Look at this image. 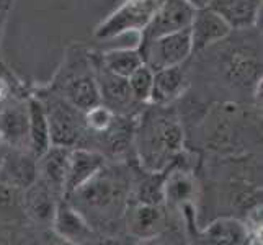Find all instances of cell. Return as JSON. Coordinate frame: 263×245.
<instances>
[{"instance_id":"6da1fadb","label":"cell","mask_w":263,"mask_h":245,"mask_svg":"<svg viewBox=\"0 0 263 245\" xmlns=\"http://www.w3.org/2000/svg\"><path fill=\"white\" fill-rule=\"evenodd\" d=\"M183 131L177 118L164 110H151L144 115L136 134L141 163L151 174H159L178 154Z\"/></svg>"},{"instance_id":"7a4b0ae2","label":"cell","mask_w":263,"mask_h":245,"mask_svg":"<svg viewBox=\"0 0 263 245\" xmlns=\"http://www.w3.org/2000/svg\"><path fill=\"white\" fill-rule=\"evenodd\" d=\"M142 62L152 72L178 66L192 54V36L190 28L177 33H170L149 41L147 44L138 48Z\"/></svg>"},{"instance_id":"3957f363","label":"cell","mask_w":263,"mask_h":245,"mask_svg":"<svg viewBox=\"0 0 263 245\" xmlns=\"http://www.w3.org/2000/svg\"><path fill=\"white\" fill-rule=\"evenodd\" d=\"M43 106L49 124L51 146L74 147L85 123L82 111L72 106L67 100L59 98H49L46 103H43Z\"/></svg>"},{"instance_id":"277c9868","label":"cell","mask_w":263,"mask_h":245,"mask_svg":"<svg viewBox=\"0 0 263 245\" xmlns=\"http://www.w3.org/2000/svg\"><path fill=\"white\" fill-rule=\"evenodd\" d=\"M195 10L185 0H159L149 23L141 31L139 46L170 33L190 28Z\"/></svg>"},{"instance_id":"5b68a950","label":"cell","mask_w":263,"mask_h":245,"mask_svg":"<svg viewBox=\"0 0 263 245\" xmlns=\"http://www.w3.org/2000/svg\"><path fill=\"white\" fill-rule=\"evenodd\" d=\"M159 0H128L98 26L95 34L100 40H108L131 31H142L151 20Z\"/></svg>"},{"instance_id":"8992f818","label":"cell","mask_w":263,"mask_h":245,"mask_svg":"<svg viewBox=\"0 0 263 245\" xmlns=\"http://www.w3.org/2000/svg\"><path fill=\"white\" fill-rule=\"evenodd\" d=\"M70 195H76V198H79V201L85 208L103 211L121 201L123 188L113 177L108 174L103 175V168H100L92 178L87 180Z\"/></svg>"},{"instance_id":"52a82bcc","label":"cell","mask_w":263,"mask_h":245,"mask_svg":"<svg viewBox=\"0 0 263 245\" xmlns=\"http://www.w3.org/2000/svg\"><path fill=\"white\" fill-rule=\"evenodd\" d=\"M232 31L229 23L214 12L213 8H201L195 10V16L190 25V36H192V52H199L211 44L219 43Z\"/></svg>"},{"instance_id":"ba28073f","label":"cell","mask_w":263,"mask_h":245,"mask_svg":"<svg viewBox=\"0 0 263 245\" xmlns=\"http://www.w3.org/2000/svg\"><path fill=\"white\" fill-rule=\"evenodd\" d=\"M0 178L12 188H28L38 178V163L33 154L12 150L0 162Z\"/></svg>"},{"instance_id":"9c48e42d","label":"cell","mask_w":263,"mask_h":245,"mask_svg":"<svg viewBox=\"0 0 263 245\" xmlns=\"http://www.w3.org/2000/svg\"><path fill=\"white\" fill-rule=\"evenodd\" d=\"M105 159L102 154L87 149H70L67 175L64 181V195H70L87 180L92 178L100 168H103Z\"/></svg>"},{"instance_id":"30bf717a","label":"cell","mask_w":263,"mask_h":245,"mask_svg":"<svg viewBox=\"0 0 263 245\" xmlns=\"http://www.w3.org/2000/svg\"><path fill=\"white\" fill-rule=\"evenodd\" d=\"M28 105H8L0 110V136L4 142L20 149L28 144Z\"/></svg>"},{"instance_id":"8fae6325","label":"cell","mask_w":263,"mask_h":245,"mask_svg":"<svg viewBox=\"0 0 263 245\" xmlns=\"http://www.w3.org/2000/svg\"><path fill=\"white\" fill-rule=\"evenodd\" d=\"M69 152L70 147L51 146L38 159V174H41V180L46 181L56 193H64Z\"/></svg>"},{"instance_id":"7c38bea8","label":"cell","mask_w":263,"mask_h":245,"mask_svg":"<svg viewBox=\"0 0 263 245\" xmlns=\"http://www.w3.org/2000/svg\"><path fill=\"white\" fill-rule=\"evenodd\" d=\"M185 82L186 77L181 64L156 70L152 77V88H151L149 100L154 105H167L181 93V90L185 87Z\"/></svg>"},{"instance_id":"4fadbf2b","label":"cell","mask_w":263,"mask_h":245,"mask_svg":"<svg viewBox=\"0 0 263 245\" xmlns=\"http://www.w3.org/2000/svg\"><path fill=\"white\" fill-rule=\"evenodd\" d=\"M210 8L219 13L232 30H243L255 23L260 0H213Z\"/></svg>"},{"instance_id":"5bb4252c","label":"cell","mask_w":263,"mask_h":245,"mask_svg":"<svg viewBox=\"0 0 263 245\" xmlns=\"http://www.w3.org/2000/svg\"><path fill=\"white\" fill-rule=\"evenodd\" d=\"M28 146L30 152L36 159H40L44 152L51 147V136H49V124L48 118L44 113V106L41 100L30 98L28 102Z\"/></svg>"},{"instance_id":"9a60e30c","label":"cell","mask_w":263,"mask_h":245,"mask_svg":"<svg viewBox=\"0 0 263 245\" xmlns=\"http://www.w3.org/2000/svg\"><path fill=\"white\" fill-rule=\"evenodd\" d=\"M97 85L100 90L102 102H105L108 108H123L131 103L133 95L129 90L128 79L113 74L105 66L98 69Z\"/></svg>"},{"instance_id":"2e32d148","label":"cell","mask_w":263,"mask_h":245,"mask_svg":"<svg viewBox=\"0 0 263 245\" xmlns=\"http://www.w3.org/2000/svg\"><path fill=\"white\" fill-rule=\"evenodd\" d=\"M25 206L36 221H51L56 213V201H54V190L46 181L36 178L33 183L25 188Z\"/></svg>"},{"instance_id":"e0dca14e","label":"cell","mask_w":263,"mask_h":245,"mask_svg":"<svg viewBox=\"0 0 263 245\" xmlns=\"http://www.w3.org/2000/svg\"><path fill=\"white\" fill-rule=\"evenodd\" d=\"M64 93H66L67 102L82 113L102 103V97H100L97 80L88 76L77 77L72 82H69Z\"/></svg>"},{"instance_id":"ac0fdd59","label":"cell","mask_w":263,"mask_h":245,"mask_svg":"<svg viewBox=\"0 0 263 245\" xmlns=\"http://www.w3.org/2000/svg\"><path fill=\"white\" fill-rule=\"evenodd\" d=\"M54 228L61 237L70 242H80L88 235V228L84 217L66 203H59L54 213Z\"/></svg>"},{"instance_id":"d6986e66","label":"cell","mask_w":263,"mask_h":245,"mask_svg":"<svg viewBox=\"0 0 263 245\" xmlns=\"http://www.w3.org/2000/svg\"><path fill=\"white\" fill-rule=\"evenodd\" d=\"M260 61L255 54H249L247 51H235L229 58L226 74L239 85H249L252 82H257L260 77Z\"/></svg>"},{"instance_id":"ffe728a7","label":"cell","mask_w":263,"mask_h":245,"mask_svg":"<svg viewBox=\"0 0 263 245\" xmlns=\"http://www.w3.org/2000/svg\"><path fill=\"white\" fill-rule=\"evenodd\" d=\"M142 62L139 49H113L103 56V66L113 74L128 79Z\"/></svg>"},{"instance_id":"44dd1931","label":"cell","mask_w":263,"mask_h":245,"mask_svg":"<svg viewBox=\"0 0 263 245\" xmlns=\"http://www.w3.org/2000/svg\"><path fill=\"white\" fill-rule=\"evenodd\" d=\"M162 224V213L157 208V204H146L141 203L133 211L131 219V229L134 234L146 237V235L156 234Z\"/></svg>"},{"instance_id":"7402d4cb","label":"cell","mask_w":263,"mask_h":245,"mask_svg":"<svg viewBox=\"0 0 263 245\" xmlns=\"http://www.w3.org/2000/svg\"><path fill=\"white\" fill-rule=\"evenodd\" d=\"M206 237L211 242L217 243H242L247 239L246 228L232 219H222L214 222L210 229L206 231Z\"/></svg>"},{"instance_id":"603a6c76","label":"cell","mask_w":263,"mask_h":245,"mask_svg":"<svg viewBox=\"0 0 263 245\" xmlns=\"http://www.w3.org/2000/svg\"><path fill=\"white\" fill-rule=\"evenodd\" d=\"M152 77H154V72L146 64H141L128 77L129 90L134 100H138V102H147L151 97Z\"/></svg>"},{"instance_id":"cb8c5ba5","label":"cell","mask_w":263,"mask_h":245,"mask_svg":"<svg viewBox=\"0 0 263 245\" xmlns=\"http://www.w3.org/2000/svg\"><path fill=\"white\" fill-rule=\"evenodd\" d=\"M139 201L146 204H160L162 199L165 198V181L164 177H159L157 174H152L139 188Z\"/></svg>"},{"instance_id":"d4e9b609","label":"cell","mask_w":263,"mask_h":245,"mask_svg":"<svg viewBox=\"0 0 263 245\" xmlns=\"http://www.w3.org/2000/svg\"><path fill=\"white\" fill-rule=\"evenodd\" d=\"M85 124L90 129H93L97 133H105L110 129V126L113 123V111L106 105H97L93 108H90L88 111H85Z\"/></svg>"},{"instance_id":"484cf974","label":"cell","mask_w":263,"mask_h":245,"mask_svg":"<svg viewBox=\"0 0 263 245\" xmlns=\"http://www.w3.org/2000/svg\"><path fill=\"white\" fill-rule=\"evenodd\" d=\"M190 190H192V183L185 177H177L168 183H165V196L172 198L174 201H180L181 198L188 196Z\"/></svg>"},{"instance_id":"4316f807","label":"cell","mask_w":263,"mask_h":245,"mask_svg":"<svg viewBox=\"0 0 263 245\" xmlns=\"http://www.w3.org/2000/svg\"><path fill=\"white\" fill-rule=\"evenodd\" d=\"M8 97H10V87H8V84L5 80L0 79V110L5 106Z\"/></svg>"},{"instance_id":"83f0119b","label":"cell","mask_w":263,"mask_h":245,"mask_svg":"<svg viewBox=\"0 0 263 245\" xmlns=\"http://www.w3.org/2000/svg\"><path fill=\"white\" fill-rule=\"evenodd\" d=\"M185 2L193 8V10H201V8H208L211 5L213 0H185Z\"/></svg>"},{"instance_id":"f1b7e54d","label":"cell","mask_w":263,"mask_h":245,"mask_svg":"<svg viewBox=\"0 0 263 245\" xmlns=\"http://www.w3.org/2000/svg\"><path fill=\"white\" fill-rule=\"evenodd\" d=\"M4 139H2V136H0V149H2V146H4ZM0 162H2V154H0Z\"/></svg>"}]
</instances>
